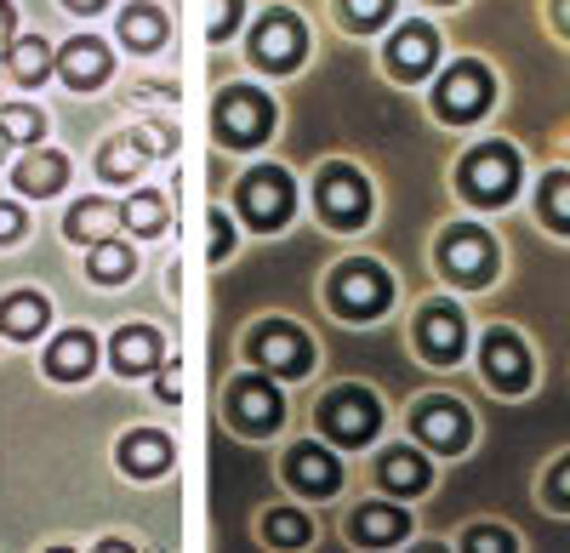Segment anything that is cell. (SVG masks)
Returning <instances> with one entry per match:
<instances>
[{"label":"cell","instance_id":"e575fe53","mask_svg":"<svg viewBox=\"0 0 570 553\" xmlns=\"http://www.w3.org/2000/svg\"><path fill=\"white\" fill-rule=\"evenodd\" d=\"M468 547H485V553H508V547H513V536H508V531H491V525H473V531H468Z\"/></svg>","mask_w":570,"mask_h":553},{"label":"cell","instance_id":"d4e9b609","mask_svg":"<svg viewBox=\"0 0 570 553\" xmlns=\"http://www.w3.org/2000/svg\"><path fill=\"white\" fill-rule=\"evenodd\" d=\"M411 531V520L400 514V508H360L354 514V536L365 542V547H383V542H400Z\"/></svg>","mask_w":570,"mask_h":553},{"label":"cell","instance_id":"2e32d148","mask_svg":"<svg viewBox=\"0 0 570 553\" xmlns=\"http://www.w3.org/2000/svg\"><path fill=\"white\" fill-rule=\"evenodd\" d=\"M285 480H292L297 491H308V496H331L337 480H343V468H337V456H325L320 445H297L292 463H285Z\"/></svg>","mask_w":570,"mask_h":553},{"label":"cell","instance_id":"603a6c76","mask_svg":"<svg viewBox=\"0 0 570 553\" xmlns=\"http://www.w3.org/2000/svg\"><path fill=\"white\" fill-rule=\"evenodd\" d=\"M63 177H69V160H63V155L35 149V155L18 166V189H23V195H58Z\"/></svg>","mask_w":570,"mask_h":553},{"label":"cell","instance_id":"6da1fadb","mask_svg":"<svg viewBox=\"0 0 570 553\" xmlns=\"http://www.w3.org/2000/svg\"><path fill=\"white\" fill-rule=\"evenodd\" d=\"M462 189H468V200H480V206L513 200V189H519V155H513L508 144L473 149V155L462 160Z\"/></svg>","mask_w":570,"mask_h":553},{"label":"cell","instance_id":"3957f363","mask_svg":"<svg viewBox=\"0 0 570 553\" xmlns=\"http://www.w3.org/2000/svg\"><path fill=\"white\" fill-rule=\"evenodd\" d=\"M389 297H394V286L376 263H348V268H337V280H331V303H337L343 314H354V319L383 314Z\"/></svg>","mask_w":570,"mask_h":553},{"label":"cell","instance_id":"d590c367","mask_svg":"<svg viewBox=\"0 0 570 553\" xmlns=\"http://www.w3.org/2000/svg\"><path fill=\"white\" fill-rule=\"evenodd\" d=\"M234 18H240V0H217V7H212V40L234 34Z\"/></svg>","mask_w":570,"mask_h":553},{"label":"cell","instance_id":"4dcf8cb0","mask_svg":"<svg viewBox=\"0 0 570 553\" xmlns=\"http://www.w3.org/2000/svg\"><path fill=\"white\" fill-rule=\"evenodd\" d=\"M126 223L137 228V235H160V223H166V200L149 189V195H137L131 206H126Z\"/></svg>","mask_w":570,"mask_h":553},{"label":"cell","instance_id":"7c38bea8","mask_svg":"<svg viewBox=\"0 0 570 553\" xmlns=\"http://www.w3.org/2000/svg\"><path fill=\"white\" fill-rule=\"evenodd\" d=\"M228 417H234V428H240V434H274V428H279V394H274L263 377L234 383Z\"/></svg>","mask_w":570,"mask_h":553},{"label":"cell","instance_id":"8fae6325","mask_svg":"<svg viewBox=\"0 0 570 553\" xmlns=\"http://www.w3.org/2000/svg\"><path fill=\"white\" fill-rule=\"evenodd\" d=\"M480 359H485V377L502 394H525L531 388V354H525V343H519L513 332H491L485 348H480Z\"/></svg>","mask_w":570,"mask_h":553},{"label":"cell","instance_id":"30bf717a","mask_svg":"<svg viewBox=\"0 0 570 553\" xmlns=\"http://www.w3.org/2000/svg\"><path fill=\"white\" fill-rule=\"evenodd\" d=\"M252 354H257L263 372H274V377H303L308 365H314L308 337L292 332V326H263V332L252 337Z\"/></svg>","mask_w":570,"mask_h":553},{"label":"cell","instance_id":"d6a6232c","mask_svg":"<svg viewBox=\"0 0 570 553\" xmlns=\"http://www.w3.org/2000/svg\"><path fill=\"white\" fill-rule=\"evenodd\" d=\"M389 7H394V0H343V18L354 29H376V23L389 18Z\"/></svg>","mask_w":570,"mask_h":553},{"label":"cell","instance_id":"83f0119b","mask_svg":"<svg viewBox=\"0 0 570 553\" xmlns=\"http://www.w3.org/2000/svg\"><path fill=\"white\" fill-rule=\"evenodd\" d=\"M126 274H131V251L120 240H98V246H91V280H98V286H120Z\"/></svg>","mask_w":570,"mask_h":553},{"label":"cell","instance_id":"4fadbf2b","mask_svg":"<svg viewBox=\"0 0 570 553\" xmlns=\"http://www.w3.org/2000/svg\"><path fill=\"white\" fill-rule=\"evenodd\" d=\"M434 52H440V34L428 29V23H405V29L389 40V69H394L400 80H416V75L434 69Z\"/></svg>","mask_w":570,"mask_h":553},{"label":"cell","instance_id":"9a60e30c","mask_svg":"<svg viewBox=\"0 0 570 553\" xmlns=\"http://www.w3.org/2000/svg\"><path fill=\"white\" fill-rule=\"evenodd\" d=\"M468 348V326H462V314L451 303H434V308H422V354L428 359H456Z\"/></svg>","mask_w":570,"mask_h":553},{"label":"cell","instance_id":"60d3db41","mask_svg":"<svg viewBox=\"0 0 570 553\" xmlns=\"http://www.w3.org/2000/svg\"><path fill=\"white\" fill-rule=\"evenodd\" d=\"M155 394H160V399H166V405H171V399H177V394H183V383H177V372H166V377H160V383H155Z\"/></svg>","mask_w":570,"mask_h":553},{"label":"cell","instance_id":"5b68a950","mask_svg":"<svg viewBox=\"0 0 570 553\" xmlns=\"http://www.w3.org/2000/svg\"><path fill=\"white\" fill-rule=\"evenodd\" d=\"M365 211H371L365 177L348 171V166H325V177H320V217L337 223V228H354V223H365Z\"/></svg>","mask_w":570,"mask_h":553},{"label":"cell","instance_id":"cb8c5ba5","mask_svg":"<svg viewBox=\"0 0 570 553\" xmlns=\"http://www.w3.org/2000/svg\"><path fill=\"white\" fill-rule=\"evenodd\" d=\"M7 63H12V75H18L23 86H40L46 75H52V46H46L40 34L12 40V46H7Z\"/></svg>","mask_w":570,"mask_h":553},{"label":"cell","instance_id":"ee69618b","mask_svg":"<svg viewBox=\"0 0 570 553\" xmlns=\"http://www.w3.org/2000/svg\"><path fill=\"white\" fill-rule=\"evenodd\" d=\"M559 29L570 34V0H559Z\"/></svg>","mask_w":570,"mask_h":553},{"label":"cell","instance_id":"52a82bcc","mask_svg":"<svg viewBox=\"0 0 570 553\" xmlns=\"http://www.w3.org/2000/svg\"><path fill=\"white\" fill-rule=\"evenodd\" d=\"M491 75L480 69V63H456L445 80H440V91H434V109L445 115V120H473L485 103H491Z\"/></svg>","mask_w":570,"mask_h":553},{"label":"cell","instance_id":"484cf974","mask_svg":"<svg viewBox=\"0 0 570 553\" xmlns=\"http://www.w3.org/2000/svg\"><path fill=\"white\" fill-rule=\"evenodd\" d=\"M120 40L137 46V52H155V46L166 40V18L155 7H126L120 12Z\"/></svg>","mask_w":570,"mask_h":553},{"label":"cell","instance_id":"836d02e7","mask_svg":"<svg viewBox=\"0 0 570 553\" xmlns=\"http://www.w3.org/2000/svg\"><path fill=\"white\" fill-rule=\"evenodd\" d=\"M268 542H279V547L308 542V520H297V514H274V520H268Z\"/></svg>","mask_w":570,"mask_h":553},{"label":"cell","instance_id":"1f68e13d","mask_svg":"<svg viewBox=\"0 0 570 553\" xmlns=\"http://www.w3.org/2000/svg\"><path fill=\"white\" fill-rule=\"evenodd\" d=\"M142 166V149L137 144H109L104 155H98V171L109 177V182H120V177H131Z\"/></svg>","mask_w":570,"mask_h":553},{"label":"cell","instance_id":"9c48e42d","mask_svg":"<svg viewBox=\"0 0 570 553\" xmlns=\"http://www.w3.org/2000/svg\"><path fill=\"white\" fill-rule=\"evenodd\" d=\"M292 177L285 171H252L240 182V211L257 223V228H279L285 217H292Z\"/></svg>","mask_w":570,"mask_h":553},{"label":"cell","instance_id":"ba28073f","mask_svg":"<svg viewBox=\"0 0 570 553\" xmlns=\"http://www.w3.org/2000/svg\"><path fill=\"white\" fill-rule=\"evenodd\" d=\"M440 263H445L451 280H462V286H480L485 274L497 268V246L480 235V228H451V235L440 240Z\"/></svg>","mask_w":570,"mask_h":553},{"label":"cell","instance_id":"f35d334b","mask_svg":"<svg viewBox=\"0 0 570 553\" xmlns=\"http://www.w3.org/2000/svg\"><path fill=\"white\" fill-rule=\"evenodd\" d=\"M234 251V235H228V223L223 217H212V257H228Z\"/></svg>","mask_w":570,"mask_h":553},{"label":"cell","instance_id":"8d00e7d4","mask_svg":"<svg viewBox=\"0 0 570 553\" xmlns=\"http://www.w3.org/2000/svg\"><path fill=\"white\" fill-rule=\"evenodd\" d=\"M548 502H553V508H570V456H564V463L553 468V480H548Z\"/></svg>","mask_w":570,"mask_h":553},{"label":"cell","instance_id":"8992f818","mask_svg":"<svg viewBox=\"0 0 570 553\" xmlns=\"http://www.w3.org/2000/svg\"><path fill=\"white\" fill-rule=\"evenodd\" d=\"M303 46H308V34H303V23L292 12H268L252 29V58L263 69H297L303 63Z\"/></svg>","mask_w":570,"mask_h":553},{"label":"cell","instance_id":"b9f144b4","mask_svg":"<svg viewBox=\"0 0 570 553\" xmlns=\"http://www.w3.org/2000/svg\"><path fill=\"white\" fill-rule=\"evenodd\" d=\"M0 46H12V0H0Z\"/></svg>","mask_w":570,"mask_h":553},{"label":"cell","instance_id":"277c9868","mask_svg":"<svg viewBox=\"0 0 570 553\" xmlns=\"http://www.w3.org/2000/svg\"><path fill=\"white\" fill-rule=\"evenodd\" d=\"M268 126H274V103L263 98V91H223V103H217L223 144L246 149V144H257V137H268Z\"/></svg>","mask_w":570,"mask_h":553},{"label":"cell","instance_id":"7402d4cb","mask_svg":"<svg viewBox=\"0 0 570 553\" xmlns=\"http://www.w3.org/2000/svg\"><path fill=\"white\" fill-rule=\"evenodd\" d=\"M46 319H52V308H46L40 292H12L0 303V332L7 337H35V332H46Z\"/></svg>","mask_w":570,"mask_h":553},{"label":"cell","instance_id":"7bdbcfd3","mask_svg":"<svg viewBox=\"0 0 570 553\" xmlns=\"http://www.w3.org/2000/svg\"><path fill=\"white\" fill-rule=\"evenodd\" d=\"M63 7H75V12H104V0H63Z\"/></svg>","mask_w":570,"mask_h":553},{"label":"cell","instance_id":"d6986e66","mask_svg":"<svg viewBox=\"0 0 570 553\" xmlns=\"http://www.w3.org/2000/svg\"><path fill=\"white\" fill-rule=\"evenodd\" d=\"M160 365V337L149 326H126L115 337V372L120 377H142V372H155Z\"/></svg>","mask_w":570,"mask_h":553},{"label":"cell","instance_id":"ffe728a7","mask_svg":"<svg viewBox=\"0 0 570 553\" xmlns=\"http://www.w3.org/2000/svg\"><path fill=\"white\" fill-rule=\"evenodd\" d=\"M91 359H98V343H91L86 332H69L52 343V354H46V372H52L58 383H80L91 372Z\"/></svg>","mask_w":570,"mask_h":553},{"label":"cell","instance_id":"e0dca14e","mask_svg":"<svg viewBox=\"0 0 570 553\" xmlns=\"http://www.w3.org/2000/svg\"><path fill=\"white\" fill-rule=\"evenodd\" d=\"M58 75H63L75 91L104 86V80H109V46H104V40H69L63 58H58Z\"/></svg>","mask_w":570,"mask_h":553},{"label":"cell","instance_id":"74e56055","mask_svg":"<svg viewBox=\"0 0 570 553\" xmlns=\"http://www.w3.org/2000/svg\"><path fill=\"white\" fill-rule=\"evenodd\" d=\"M18 235H23V211L18 206H0V246L18 240Z\"/></svg>","mask_w":570,"mask_h":553},{"label":"cell","instance_id":"f546056e","mask_svg":"<svg viewBox=\"0 0 570 553\" xmlns=\"http://www.w3.org/2000/svg\"><path fill=\"white\" fill-rule=\"evenodd\" d=\"M542 217L559 228V235H570V177H548L542 182Z\"/></svg>","mask_w":570,"mask_h":553},{"label":"cell","instance_id":"ac0fdd59","mask_svg":"<svg viewBox=\"0 0 570 553\" xmlns=\"http://www.w3.org/2000/svg\"><path fill=\"white\" fill-rule=\"evenodd\" d=\"M120 223H126V211H120L115 200H80V206L69 211L63 228H69V240H75V246H98V240L115 235Z\"/></svg>","mask_w":570,"mask_h":553},{"label":"cell","instance_id":"7a4b0ae2","mask_svg":"<svg viewBox=\"0 0 570 553\" xmlns=\"http://www.w3.org/2000/svg\"><path fill=\"white\" fill-rule=\"evenodd\" d=\"M320 423H325L331 440L365 445L376 428H383V411H376V394H371V388H337V394L320 405Z\"/></svg>","mask_w":570,"mask_h":553},{"label":"cell","instance_id":"4316f807","mask_svg":"<svg viewBox=\"0 0 570 553\" xmlns=\"http://www.w3.org/2000/svg\"><path fill=\"white\" fill-rule=\"evenodd\" d=\"M383 485L416 496V491H428V463H422L416 451H389V456H383Z\"/></svg>","mask_w":570,"mask_h":553},{"label":"cell","instance_id":"5bb4252c","mask_svg":"<svg viewBox=\"0 0 570 553\" xmlns=\"http://www.w3.org/2000/svg\"><path fill=\"white\" fill-rule=\"evenodd\" d=\"M416 434L428 440V445H440V451H462L468 445V411L456 405V399H428L422 411H416Z\"/></svg>","mask_w":570,"mask_h":553},{"label":"cell","instance_id":"ab89813d","mask_svg":"<svg viewBox=\"0 0 570 553\" xmlns=\"http://www.w3.org/2000/svg\"><path fill=\"white\" fill-rule=\"evenodd\" d=\"M137 149H142V155H166V149H171V137H166L160 126H149V131H142V144H137Z\"/></svg>","mask_w":570,"mask_h":553},{"label":"cell","instance_id":"f1b7e54d","mask_svg":"<svg viewBox=\"0 0 570 553\" xmlns=\"http://www.w3.org/2000/svg\"><path fill=\"white\" fill-rule=\"evenodd\" d=\"M0 131H7V144H35V137L46 131V120H40V109H29V103H12L7 115H0Z\"/></svg>","mask_w":570,"mask_h":553},{"label":"cell","instance_id":"44dd1931","mask_svg":"<svg viewBox=\"0 0 570 553\" xmlns=\"http://www.w3.org/2000/svg\"><path fill=\"white\" fill-rule=\"evenodd\" d=\"M120 468H131L142 480L166 474L171 468V440L166 434H131V440H120Z\"/></svg>","mask_w":570,"mask_h":553},{"label":"cell","instance_id":"f6af8a7d","mask_svg":"<svg viewBox=\"0 0 570 553\" xmlns=\"http://www.w3.org/2000/svg\"><path fill=\"white\" fill-rule=\"evenodd\" d=\"M0 160H7V131H0Z\"/></svg>","mask_w":570,"mask_h":553}]
</instances>
